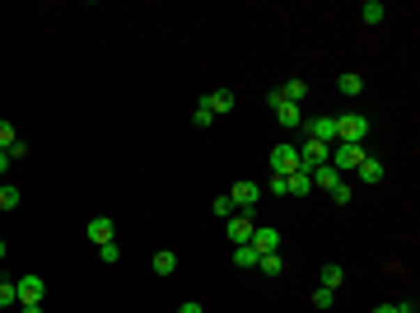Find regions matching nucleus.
<instances>
[{"mask_svg": "<svg viewBox=\"0 0 420 313\" xmlns=\"http://www.w3.org/2000/svg\"><path fill=\"white\" fill-rule=\"evenodd\" d=\"M359 19H364V24H383V19H388V10H383V0H364V5H359Z\"/></svg>", "mask_w": 420, "mask_h": 313, "instance_id": "obj_21", "label": "nucleus"}, {"mask_svg": "<svg viewBox=\"0 0 420 313\" xmlns=\"http://www.w3.org/2000/svg\"><path fill=\"white\" fill-rule=\"evenodd\" d=\"M373 313H397V304H378V309H373Z\"/></svg>", "mask_w": 420, "mask_h": 313, "instance_id": "obj_35", "label": "nucleus"}, {"mask_svg": "<svg viewBox=\"0 0 420 313\" xmlns=\"http://www.w3.org/2000/svg\"><path fill=\"white\" fill-rule=\"evenodd\" d=\"M98 257H103V262H117V257H122V248H117V243H103V248H98Z\"/></svg>", "mask_w": 420, "mask_h": 313, "instance_id": "obj_31", "label": "nucleus"}, {"mask_svg": "<svg viewBox=\"0 0 420 313\" xmlns=\"http://www.w3.org/2000/svg\"><path fill=\"white\" fill-rule=\"evenodd\" d=\"M355 173H359V183H364V188H378L388 169H383V164H378L373 155H364V159H359V169H355Z\"/></svg>", "mask_w": 420, "mask_h": 313, "instance_id": "obj_12", "label": "nucleus"}, {"mask_svg": "<svg viewBox=\"0 0 420 313\" xmlns=\"http://www.w3.org/2000/svg\"><path fill=\"white\" fill-rule=\"evenodd\" d=\"M257 271H262V276H280V271H285V257H280V252H257Z\"/></svg>", "mask_w": 420, "mask_h": 313, "instance_id": "obj_20", "label": "nucleus"}, {"mask_svg": "<svg viewBox=\"0 0 420 313\" xmlns=\"http://www.w3.org/2000/svg\"><path fill=\"white\" fill-rule=\"evenodd\" d=\"M276 98L280 103H304V98H309V84H304V79H285L276 89Z\"/></svg>", "mask_w": 420, "mask_h": 313, "instance_id": "obj_13", "label": "nucleus"}, {"mask_svg": "<svg viewBox=\"0 0 420 313\" xmlns=\"http://www.w3.org/2000/svg\"><path fill=\"white\" fill-rule=\"evenodd\" d=\"M336 94H345V98H359V94H364V75H355V70H345V75L336 79Z\"/></svg>", "mask_w": 420, "mask_h": 313, "instance_id": "obj_16", "label": "nucleus"}, {"mask_svg": "<svg viewBox=\"0 0 420 313\" xmlns=\"http://www.w3.org/2000/svg\"><path fill=\"white\" fill-rule=\"evenodd\" d=\"M252 229H257V220H252V215H243V211L224 220V234H229L233 243H248V238H252Z\"/></svg>", "mask_w": 420, "mask_h": 313, "instance_id": "obj_9", "label": "nucleus"}, {"mask_svg": "<svg viewBox=\"0 0 420 313\" xmlns=\"http://www.w3.org/2000/svg\"><path fill=\"white\" fill-rule=\"evenodd\" d=\"M233 266H257V248H252V243H233Z\"/></svg>", "mask_w": 420, "mask_h": 313, "instance_id": "obj_22", "label": "nucleus"}, {"mask_svg": "<svg viewBox=\"0 0 420 313\" xmlns=\"http://www.w3.org/2000/svg\"><path fill=\"white\" fill-rule=\"evenodd\" d=\"M397 313H420V309H416V304H397Z\"/></svg>", "mask_w": 420, "mask_h": 313, "instance_id": "obj_36", "label": "nucleus"}, {"mask_svg": "<svg viewBox=\"0 0 420 313\" xmlns=\"http://www.w3.org/2000/svg\"><path fill=\"white\" fill-rule=\"evenodd\" d=\"M332 299H336V295H332V290H322V285H318V290H313V309H332Z\"/></svg>", "mask_w": 420, "mask_h": 313, "instance_id": "obj_28", "label": "nucleus"}, {"mask_svg": "<svg viewBox=\"0 0 420 313\" xmlns=\"http://www.w3.org/2000/svg\"><path fill=\"white\" fill-rule=\"evenodd\" d=\"M201 103L210 108V117H229V112L238 108V94H233V89H210Z\"/></svg>", "mask_w": 420, "mask_h": 313, "instance_id": "obj_8", "label": "nucleus"}, {"mask_svg": "<svg viewBox=\"0 0 420 313\" xmlns=\"http://www.w3.org/2000/svg\"><path fill=\"white\" fill-rule=\"evenodd\" d=\"M0 309H19V290H15V281H5V276H0Z\"/></svg>", "mask_w": 420, "mask_h": 313, "instance_id": "obj_23", "label": "nucleus"}, {"mask_svg": "<svg viewBox=\"0 0 420 313\" xmlns=\"http://www.w3.org/2000/svg\"><path fill=\"white\" fill-rule=\"evenodd\" d=\"M84 234L93 238V248H103V243H112V238H117V229H112V215H93Z\"/></svg>", "mask_w": 420, "mask_h": 313, "instance_id": "obj_11", "label": "nucleus"}, {"mask_svg": "<svg viewBox=\"0 0 420 313\" xmlns=\"http://www.w3.org/2000/svg\"><path fill=\"white\" fill-rule=\"evenodd\" d=\"M309 178H313V192H332L336 183H341V173L332 169V164H322V169H313Z\"/></svg>", "mask_w": 420, "mask_h": 313, "instance_id": "obj_15", "label": "nucleus"}, {"mask_svg": "<svg viewBox=\"0 0 420 313\" xmlns=\"http://www.w3.org/2000/svg\"><path fill=\"white\" fill-rule=\"evenodd\" d=\"M178 313H205V309H201V304H192V299H187V304H182Z\"/></svg>", "mask_w": 420, "mask_h": 313, "instance_id": "obj_33", "label": "nucleus"}, {"mask_svg": "<svg viewBox=\"0 0 420 313\" xmlns=\"http://www.w3.org/2000/svg\"><path fill=\"white\" fill-rule=\"evenodd\" d=\"M19 201H24V197H19L15 183H0V211H15Z\"/></svg>", "mask_w": 420, "mask_h": 313, "instance_id": "obj_24", "label": "nucleus"}, {"mask_svg": "<svg viewBox=\"0 0 420 313\" xmlns=\"http://www.w3.org/2000/svg\"><path fill=\"white\" fill-rule=\"evenodd\" d=\"M248 243H252L257 252H280V229H276V224H257Z\"/></svg>", "mask_w": 420, "mask_h": 313, "instance_id": "obj_10", "label": "nucleus"}, {"mask_svg": "<svg viewBox=\"0 0 420 313\" xmlns=\"http://www.w3.org/2000/svg\"><path fill=\"white\" fill-rule=\"evenodd\" d=\"M304 141L336 145V117H309V122H304Z\"/></svg>", "mask_w": 420, "mask_h": 313, "instance_id": "obj_3", "label": "nucleus"}, {"mask_svg": "<svg viewBox=\"0 0 420 313\" xmlns=\"http://www.w3.org/2000/svg\"><path fill=\"white\" fill-rule=\"evenodd\" d=\"M266 192H271V197H285V178L271 173V178H266Z\"/></svg>", "mask_w": 420, "mask_h": 313, "instance_id": "obj_29", "label": "nucleus"}, {"mask_svg": "<svg viewBox=\"0 0 420 313\" xmlns=\"http://www.w3.org/2000/svg\"><path fill=\"white\" fill-rule=\"evenodd\" d=\"M0 262H5V238H0Z\"/></svg>", "mask_w": 420, "mask_h": 313, "instance_id": "obj_37", "label": "nucleus"}, {"mask_svg": "<svg viewBox=\"0 0 420 313\" xmlns=\"http://www.w3.org/2000/svg\"><path fill=\"white\" fill-rule=\"evenodd\" d=\"M369 117L364 112H345V117H336V141H345V145H364L369 141Z\"/></svg>", "mask_w": 420, "mask_h": 313, "instance_id": "obj_1", "label": "nucleus"}, {"mask_svg": "<svg viewBox=\"0 0 420 313\" xmlns=\"http://www.w3.org/2000/svg\"><path fill=\"white\" fill-rule=\"evenodd\" d=\"M19 313H42V304H24V309H19Z\"/></svg>", "mask_w": 420, "mask_h": 313, "instance_id": "obj_34", "label": "nucleus"}, {"mask_svg": "<svg viewBox=\"0 0 420 313\" xmlns=\"http://www.w3.org/2000/svg\"><path fill=\"white\" fill-rule=\"evenodd\" d=\"M350 197H355V188H350V183H345V178H341V183L332 188V201H336V206H345V201H350Z\"/></svg>", "mask_w": 420, "mask_h": 313, "instance_id": "obj_26", "label": "nucleus"}, {"mask_svg": "<svg viewBox=\"0 0 420 313\" xmlns=\"http://www.w3.org/2000/svg\"><path fill=\"white\" fill-rule=\"evenodd\" d=\"M233 206H238V211H243V215H252V206L262 201V183H248V178H243V183H233Z\"/></svg>", "mask_w": 420, "mask_h": 313, "instance_id": "obj_6", "label": "nucleus"}, {"mask_svg": "<svg viewBox=\"0 0 420 313\" xmlns=\"http://www.w3.org/2000/svg\"><path fill=\"white\" fill-rule=\"evenodd\" d=\"M150 266H155V276H173V271H178V252H173V248H159Z\"/></svg>", "mask_w": 420, "mask_h": 313, "instance_id": "obj_18", "label": "nucleus"}, {"mask_svg": "<svg viewBox=\"0 0 420 313\" xmlns=\"http://www.w3.org/2000/svg\"><path fill=\"white\" fill-rule=\"evenodd\" d=\"M304 164H299V145H276L271 150V173H280V178H290V173H299Z\"/></svg>", "mask_w": 420, "mask_h": 313, "instance_id": "obj_4", "label": "nucleus"}, {"mask_svg": "<svg viewBox=\"0 0 420 313\" xmlns=\"http://www.w3.org/2000/svg\"><path fill=\"white\" fill-rule=\"evenodd\" d=\"M15 141H19V136H15V126H10L5 117H0V150H10Z\"/></svg>", "mask_w": 420, "mask_h": 313, "instance_id": "obj_27", "label": "nucleus"}, {"mask_svg": "<svg viewBox=\"0 0 420 313\" xmlns=\"http://www.w3.org/2000/svg\"><path fill=\"white\" fill-rule=\"evenodd\" d=\"M309 192H313V178H309V173H304V169H299V173H290V178H285V197H299V201H304Z\"/></svg>", "mask_w": 420, "mask_h": 313, "instance_id": "obj_14", "label": "nucleus"}, {"mask_svg": "<svg viewBox=\"0 0 420 313\" xmlns=\"http://www.w3.org/2000/svg\"><path fill=\"white\" fill-rule=\"evenodd\" d=\"M364 155H369L364 145H345V141H336V145H332V159H327V164H332L336 173H350V169H359V159H364Z\"/></svg>", "mask_w": 420, "mask_h": 313, "instance_id": "obj_2", "label": "nucleus"}, {"mask_svg": "<svg viewBox=\"0 0 420 313\" xmlns=\"http://www.w3.org/2000/svg\"><path fill=\"white\" fill-rule=\"evenodd\" d=\"M327 159H332V145H318V141H299V164H304V173L322 169Z\"/></svg>", "mask_w": 420, "mask_h": 313, "instance_id": "obj_5", "label": "nucleus"}, {"mask_svg": "<svg viewBox=\"0 0 420 313\" xmlns=\"http://www.w3.org/2000/svg\"><path fill=\"white\" fill-rule=\"evenodd\" d=\"M15 290H19V309H24V304H42L47 281H42V276H19V281H15Z\"/></svg>", "mask_w": 420, "mask_h": 313, "instance_id": "obj_7", "label": "nucleus"}, {"mask_svg": "<svg viewBox=\"0 0 420 313\" xmlns=\"http://www.w3.org/2000/svg\"><path fill=\"white\" fill-rule=\"evenodd\" d=\"M192 122H196V126H210L215 117H210V108H205V103H196V112H192Z\"/></svg>", "mask_w": 420, "mask_h": 313, "instance_id": "obj_30", "label": "nucleus"}, {"mask_svg": "<svg viewBox=\"0 0 420 313\" xmlns=\"http://www.w3.org/2000/svg\"><path fill=\"white\" fill-rule=\"evenodd\" d=\"M210 211H215L219 220H229V215H238V206H233V197H229V192H224V197H215V201H210Z\"/></svg>", "mask_w": 420, "mask_h": 313, "instance_id": "obj_25", "label": "nucleus"}, {"mask_svg": "<svg viewBox=\"0 0 420 313\" xmlns=\"http://www.w3.org/2000/svg\"><path fill=\"white\" fill-rule=\"evenodd\" d=\"M10 173V150H0V178Z\"/></svg>", "mask_w": 420, "mask_h": 313, "instance_id": "obj_32", "label": "nucleus"}, {"mask_svg": "<svg viewBox=\"0 0 420 313\" xmlns=\"http://www.w3.org/2000/svg\"><path fill=\"white\" fill-rule=\"evenodd\" d=\"M271 112H276L280 126H304V112H299V103H276Z\"/></svg>", "mask_w": 420, "mask_h": 313, "instance_id": "obj_17", "label": "nucleus"}, {"mask_svg": "<svg viewBox=\"0 0 420 313\" xmlns=\"http://www.w3.org/2000/svg\"><path fill=\"white\" fill-rule=\"evenodd\" d=\"M318 281H322V290H332V295H336V290H341V281H345V271L336 262H327L322 271H318Z\"/></svg>", "mask_w": 420, "mask_h": 313, "instance_id": "obj_19", "label": "nucleus"}]
</instances>
